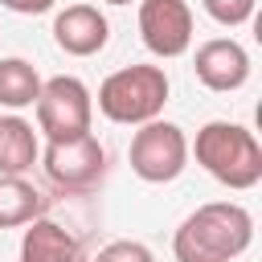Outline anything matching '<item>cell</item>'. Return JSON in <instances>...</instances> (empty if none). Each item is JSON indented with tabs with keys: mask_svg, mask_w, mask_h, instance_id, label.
Instances as JSON below:
<instances>
[{
	"mask_svg": "<svg viewBox=\"0 0 262 262\" xmlns=\"http://www.w3.org/2000/svg\"><path fill=\"white\" fill-rule=\"evenodd\" d=\"M41 164H45V176L57 188L86 192V188H94L106 176V147L98 143L94 131H86L78 139H49Z\"/></svg>",
	"mask_w": 262,
	"mask_h": 262,
	"instance_id": "8992f818",
	"label": "cell"
},
{
	"mask_svg": "<svg viewBox=\"0 0 262 262\" xmlns=\"http://www.w3.org/2000/svg\"><path fill=\"white\" fill-rule=\"evenodd\" d=\"M139 37L156 57H180L192 45V8L184 0H139Z\"/></svg>",
	"mask_w": 262,
	"mask_h": 262,
	"instance_id": "52a82bcc",
	"label": "cell"
},
{
	"mask_svg": "<svg viewBox=\"0 0 262 262\" xmlns=\"http://www.w3.org/2000/svg\"><path fill=\"white\" fill-rule=\"evenodd\" d=\"M41 94V74L25 57H0V106L25 111Z\"/></svg>",
	"mask_w": 262,
	"mask_h": 262,
	"instance_id": "4fadbf2b",
	"label": "cell"
},
{
	"mask_svg": "<svg viewBox=\"0 0 262 262\" xmlns=\"http://www.w3.org/2000/svg\"><path fill=\"white\" fill-rule=\"evenodd\" d=\"M94 262H156V258H151V250H147L143 242L119 237V242H106V246L94 254Z\"/></svg>",
	"mask_w": 262,
	"mask_h": 262,
	"instance_id": "9a60e30c",
	"label": "cell"
},
{
	"mask_svg": "<svg viewBox=\"0 0 262 262\" xmlns=\"http://www.w3.org/2000/svg\"><path fill=\"white\" fill-rule=\"evenodd\" d=\"M254 242V217L237 201H209L188 213L172 237L176 262H233Z\"/></svg>",
	"mask_w": 262,
	"mask_h": 262,
	"instance_id": "6da1fadb",
	"label": "cell"
},
{
	"mask_svg": "<svg viewBox=\"0 0 262 262\" xmlns=\"http://www.w3.org/2000/svg\"><path fill=\"white\" fill-rule=\"evenodd\" d=\"M168 74L160 66H123L98 86V111L111 123L139 127L147 119H160L168 102Z\"/></svg>",
	"mask_w": 262,
	"mask_h": 262,
	"instance_id": "3957f363",
	"label": "cell"
},
{
	"mask_svg": "<svg viewBox=\"0 0 262 262\" xmlns=\"http://www.w3.org/2000/svg\"><path fill=\"white\" fill-rule=\"evenodd\" d=\"M33 106H37V127L45 131V139H78L90 131V119H94V98L86 82L74 74H57L41 82V94Z\"/></svg>",
	"mask_w": 262,
	"mask_h": 262,
	"instance_id": "5b68a950",
	"label": "cell"
},
{
	"mask_svg": "<svg viewBox=\"0 0 262 262\" xmlns=\"http://www.w3.org/2000/svg\"><path fill=\"white\" fill-rule=\"evenodd\" d=\"M106 4H131V0H106Z\"/></svg>",
	"mask_w": 262,
	"mask_h": 262,
	"instance_id": "e0dca14e",
	"label": "cell"
},
{
	"mask_svg": "<svg viewBox=\"0 0 262 262\" xmlns=\"http://www.w3.org/2000/svg\"><path fill=\"white\" fill-rule=\"evenodd\" d=\"M201 4H205V12H209L217 25L237 29V25H246V20L254 16V4H258V0H201Z\"/></svg>",
	"mask_w": 262,
	"mask_h": 262,
	"instance_id": "5bb4252c",
	"label": "cell"
},
{
	"mask_svg": "<svg viewBox=\"0 0 262 262\" xmlns=\"http://www.w3.org/2000/svg\"><path fill=\"white\" fill-rule=\"evenodd\" d=\"M192 74L205 90H217V94H229V90H242L250 82V53L233 41V37H213L205 45H196V57H192Z\"/></svg>",
	"mask_w": 262,
	"mask_h": 262,
	"instance_id": "ba28073f",
	"label": "cell"
},
{
	"mask_svg": "<svg viewBox=\"0 0 262 262\" xmlns=\"http://www.w3.org/2000/svg\"><path fill=\"white\" fill-rule=\"evenodd\" d=\"M111 37V25L106 16L94 8V4H66L57 16H53V41L57 49H66L70 57H90L106 45Z\"/></svg>",
	"mask_w": 262,
	"mask_h": 262,
	"instance_id": "9c48e42d",
	"label": "cell"
},
{
	"mask_svg": "<svg viewBox=\"0 0 262 262\" xmlns=\"http://www.w3.org/2000/svg\"><path fill=\"white\" fill-rule=\"evenodd\" d=\"M131 172L147 184H168L188 168V139L176 123L168 119H147L131 135Z\"/></svg>",
	"mask_w": 262,
	"mask_h": 262,
	"instance_id": "277c9868",
	"label": "cell"
},
{
	"mask_svg": "<svg viewBox=\"0 0 262 262\" xmlns=\"http://www.w3.org/2000/svg\"><path fill=\"white\" fill-rule=\"evenodd\" d=\"M8 12H20V16H41V12H49L57 0H0Z\"/></svg>",
	"mask_w": 262,
	"mask_h": 262,
	"instance_id": "2e32d148",
	"label": "cell"
},
{
	"mask_svg": "<svg viewBox=\"0 0 262 262\" xmlns=\"http://www.w3.org/2000/svg\"><path fill=\"white\" fill-rule=\"evenodd\" d=\"M192 151H196V164L233 192H246L262 180V147L254 131H246L242 123H225V119L205 123L196 131Z\"/></svg>",
	"mask_w": 262,
	"mask_h": 262,
	"instance_id": "7a4b0ae2",
	"label": "cell"
},
{
	"mask_svg": "<svg viewBox=\"0 0 262 262\" xmlns=\"http://www.w3.org/2000/svg\"><path fill=\"white\" fill-rule=\"evenodd\" d=\"M20 262H82V246L66 225L33 217L20 237Z\"/></svg>",
	"mask_w": 262,
	"mask_h": 262,
	"instance_id": "30bf717a",
	"label": "cell"
},
{
	"mask_svg": "<svg viewBox=\"0 0 262 262\" xmlns=\"http://www.w3.org/2000/svg\"><path fill=\"white\" fill-rule=\"evenodd\" d=\"M45 213V196L37 184H29L25 176H4L0 172V229L12 225H29L33 217Z\"/></svg>",
	"mask_w": 262,
	"mask_h": 262,
	"instance_id": "7c38bea8",
	"label": "cell"
},
{
	"mask_svg": "<svg viewBox=\"0 0 262 262\" xmlns=\"http://www.w3.org/2000/svg\"><path fill=\"white\" fill-rule=\"evenodd\" d=\"M41 160L37 131L20 115H0V172L4 176H25Z\"/></svg>",
	"mask_w": 262,
	"mask_h": 262,
	"instance_id": "8fae6325",
	"label": "cell"
}]
</instances>
